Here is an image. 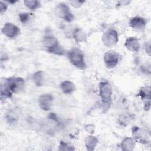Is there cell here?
Wrapping results in <instances>:
<instances>
[{
  "instance_id": "cell-14",
  "label": "cell",
  "mask_w": 151,
  "mask_h": 151,
  "mask_svg": "<svg viewBox=\"0 0 151 151\" xmlns=\"http://www.w3.org/2000/svg\"><path fill=\"white\" fill-rule=\"evenodd\" d=\"M60 88L63 92L66 94H70L76 90L75 85L68 80L63 81L60 84Z\"/></svg>"
},
{
  "instance_id": "cell-17",
  "label": "cell",
  "mask_w": 151,
  "mask_h": 151,
  "mask_svg": "<svg viewBox=\"0 0 151 151\" xmlns=\"http://www.w3.org/2000/svg\"><path fill=\"white\" fill-rule=\"evenodd\" d=\"M138 95L142 99L146 100V101L150 99V87H143L141 88Z\"/></svg>"
},
{
  "instance_id": "cell-13",
  "label": "cell",
  "mask_w": 151,
  "mask_h": 151,
  "mask_svg": "<svg viewBox=\"0 0 151 151\" xmlns=\"http://www.w3.org/2000/svg\"><path fill=\"white\" fill-rule=\"evenodd\" d=\"M135 140L132 137H127L121 143V147L123 150H133L135 147Z\"/></svg>"
},
{
  "instance_id": "cell-9",
  "label": "cell",
  "mask_w": 151,
  "mask_h": 151,
  "mask_svg": "<svg viewBox=\"0 0 151 151\" xmlns=\"http://www.w3.org/2000/svg\"><path fill=\"white\" fill-rule=\"evenodd\" d=\"M53 101V97L50 94H44L40 96L38 103L41 109L47 111L51 109Z\"/></svg>"
},
{
  "instance_id": "cell-12",
  "label": "cell",
  "mask_w": 151,
  "mask_h": 151,
  "mask_svg": "<svg viewBox=\"0 0 151 151\" xmlns=\"http://www.w3.org/2000/svg\"><path fill=\"white\" fill-rule=\"evenodd\" d=\"M124 45L126 48L132 52H138L140 50V43L135 37H129L126 39Z\"/></svg>"
},
{
  "instance_id": "cell-3",
  "label": "cell",
  "mask_w": 151,
  "mask_h": 151,
  "mask_svg": "<svg viewBox=\"0 0 151 151\" xmlns=\"http://www.w3.org/2000/svg\"><path fill=\"white\" fill-rule=\"evenodd\" d=\"M67 56L70 63L76 67L83 70L86 67L84 54L78 48H73L67 52Z\"/></svg>"
},
{
  "instance_id": "cell-21",
  "label": "cell",
  "mask_w": 151,
  "mask_h": 151,
  "mask_svg": "<svg viewBox=\"0 0 151 151\" xmlns=\"http://www.w3.org/2000/svg\"><path fill=\"white\" fill-rule=\"evenodd\" d=\"M58 149L60 150H74V149L73 147L68 146L67 143H65L63 141H61Z\"/></svg>"
},
{
  "instance_id": "cell-23",
  "label": "cell",
  "mask_w": 151,
  "mask_h": 151,
  "mask_svg": "<svg viewBox=\"0 0 151 151\" xmlns=\"http://www.w3.org/2000/svg\"><path fill=\"white\" fill-rule=\"evenodd\" d=\"M84 2V1H70V4L74 7H79Z\"/></svg>"
},
{
  "instance_id": "cell-11",
  "label": "cell",
  "mask_w": 151,
  "mask_h": 151,
  "mask_svg": "<svg viewBox=\"0 0 151 151\" xmlns=\"http://www.w3.org/2000/svg\"><path fill=\"white\" fill-rule=\"evenodd\" d=\"M146 23L147 21L144 18L136 16L130 19L129 25L134 29L140 30L145 27Z\"/></svg>"
},
{
  "instance_id": "cell-7",
  "label": "cell",
  "mask_w": 151,
  "mask_h": 151,
  "mask_svg": "<svg viewBox=\"0 0 151 151\" xmlns=\"http://www.w3.org/2000/svg\"><path fill=\"white\" fill-rule=\"evenodd\" d=\"M103 60L107 67L112 68L118 64L120 60V55L115 51H109L104 54Z\"/></svg>"
},
{
  "instance_id": "cell-16",
  "label": "cell",
  "mask_w": 151,
  "mask_h": 151,
  "mask_svg": "<svg viewBox=\"0 0 151 151\" xmlns=\"http://www.w3.org/2000/svg\"><path fill=\"white\" fill-rule=\"evenodd\" d=\"M73 37L77 42H84L86 39V35L83 29L77 28L73 32Z\"/></svg>"
},
{
  "instance_id": "cell-24",
  "label": "cell",
  "mask_w": 151,
  "mask_h": 151,
  "mask_svg": "<svg viewBox=\"0 0 151 151\" xmlns=\"http://www.w3.org/2000/svg\"><path fill=\"white\" fill-rule=\"evenodd\" d=\"M146 51L148 54V55H150V42H148L146 44Z\"/></svg>"
},
{
  "instance_id": "cell-15",
  "label": "cell",
  "mask_w": 151,
  "mask_h": 151,
  "mask_svg": "<svg viewBox=\"0 0 151 151\" xmlns=\"http://www.w3.org/2000/svg\"><path fill=\"white\" fill-rule=\"evenodd\" d=\"M98 142L99 140L96 137L91 135L88 136L85 139V146L87 150L90 151L93 150L98 143Z\"/></svg>"
},
{
  "instance_id": "cell-4",
  "label": "cell",
  "mask_w": 151,
  "mask_h": 151,
  "mask_svg": "<svg viewBox=\"0 0 151 151\" xmlns=\"http://www.w3.org/2000/svg\"><path fill=\"white\" fill-rule=\"evenodd\" d=\"M42 43L47 51L50 53L59 55H62L64 53V50L60 45L58 40L53 36L48 35L45 37Z\"/></svg>"
},
{
  "instance_id": "cell-8",
  "label": "cell",
  "mask_w": 151,
  "mask_h": 151,
  "mask_svg": "<svg viewBox=\"0 0 151 151\" xmlns=\"http://www.w3.org/2000/svg\"><path fill=\"white\" fill-rule=\"evenodd\" d=\"M2 32L8 38H14L19 34L20 30L15 25L10 22H7L4 25L2 29Z\"/></svg>"
},
{
  "instance_id": "cell-22",
  "label": "cell",
  "mask_w": 151,
  "mask_h": 151,
  "mask_svg": "<svg viewBox=\"0 0 151 151\" xmlns=\"http://www.w3.org/2000/svg\"><path fill=\"white\" fill-rule=\"evenodd\" d=\"M8 8V5L4 3L3 2L1 1L0 2V11H1V14H3L5 12Z\"/></svg>"
},
{
  "instance_id": "cell-10",
  "label": "cell",
  "mask_w": 151,
  "mask_h": 151,
  "mask_svg": "<svg viewBox=\"0 0 151 151\" xmlns=\"http://www.w3.org/2000/svg\"><path fill=\"white\" fill-rule=\"evenodd\" d=\"M132 130L135 141L142 144H147L149 142L145 132L138 127L134 126Z\"/></svg>"
},
{
  "instance_id": "cell-6",
  "label": "cell",
  "mask_w": 151,
  "mask_h": 151,
  "mask_svg": "<svg viewBox=\"0 0 151 151\" xmlns=\"http://www.w3.org/2000/svg\"><path fill=\"white\" fill-rule=\"evenodd\" d=\"M119 41L117 32L114 29H109L104 32L102 36V41L104 45L111 48L116 45Z\"/></svg>"
},
{
  "instance_id": "cell-18",
  "label": "cell",
  "mask_w": 151,
  "mask_h": 151,
  "mask_svg": "<svg viewBox=\"0 0 151 151\" xmlns=\"http://www.w3.org/2000/svg\"><path fill=\"white\" fill-rule=\"evenodd\" d=\"M43 77V72L42 71H38L33 74L32 79L37 86H41L42 85Z\"/></svg>"
},
{
  "instance_id": "cell-2",
  "label": "cell",
  "mask_w": 151,
  "mask_h": 151,
  "mask_svg": "<svg viewBox=\"0 0 151 151\" xmlns=\"http://www.w3.org/2000/svg\"><path fill=\"white\" fill-rule=\"evenodd\" d=\"M99 96L101 100L103 111L106 112L110 108L111 103L112 87L110 84L106 81H101L99 85Z\"/></svg>"
},
{
  "instance_id": "cell-20",
  "label": "cell",
  "mask_w": 151,
  "mask_h": 151,
  "mask_svg": "<svg viewBox=\"0 0 151 151\" xmlns=\"http://www.w3.org/2000/svg\"><path fill=\"white\" fill-rule=\"evenodd\" d=\"M31 15H32V14L28 13V12H24V13L19 14V19H20L21 22L22 24H25L28 21V20L30 18V17H31Z\"/></svg>"
},
{
  "instance_id": "cell-19",
  "label": "cell",
  "mask_w": 151,
  "mask_h": 151,
  "mask_svg": "<svg viewBox=\"0 0 151 151\" xmlns=\"http://www.w3.org/2000/svg\"><path fill=\"white\" fill-rule=\"evenodd\" d=\"M25 6L31 10H35L40 7L41 5L39 1L34 0H27L24 1Z\"/></svg>"
},
{
  "instance_id": "cell-1",
  "label": "cell",
  "mask_w": 151,
  "mask_h": 151,
  "mask_svg": "<svg viewBox=\"0 0 151 151\" xmlns=\"http://www.w3.org/2000/svg\"><path fill=\"white\" fill-rule=\"evenodd\" d=\"M25 86L24 79L21 77H10L6 78L1 86V98H10L13 93L21 91Z\"/></svg>"
},
{
  "instance_id": "cell-5",
  "label": "cell",
  "mask_w": 151,
  "mask_h": 151,
  "mask_svg": "<svg viewBox=\"0 0 151 151\" xmlns=\"http://www.w3.org/2000/svg\"><path fill=\"white\" fill-rule=\"evenodd\" d=\"M54 11L56 15L67 22H71L74 19V17L70 11L68 6L64 3L58 4L56 6Z\"/></svg>"
}]
</instances>
